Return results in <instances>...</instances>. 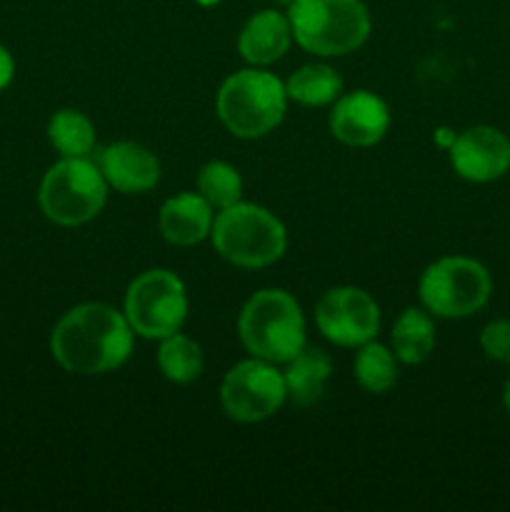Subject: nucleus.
<instances>
[{"instance_id": "nucleus-17", "label": "nucleus", "mask_w": 510, "mask_h": 512, "mask_svg": "<svg viewBox=\"0 0 510 512\" xmlns=\"http://www.w3.org/2000/svg\"><path fill=\"white\" fill-rule=\"evenodd\" d=\"M390 343H393V353L400 363L418 365L428 360L435 348V323L428 310H403L393 325Z\"/></svg>"}, {"instance_id": "nucleus-13", "label": "nucleus", "mask_w": 510, "mask_h": 512, "mask_svg": "<svg viewBox=\"0 0 510 512\" xmlns=\"http://www.w3.org/2000/svg\"><path fill=\"white\" fill-rule=\"evenodd\" d=\"M98 165L110 188L125 195L148 193L160 180L158 158L145 145L130 143V140L100 150Z\"/></svg>"}, {"instance_id": "nucleus-22", "label": "nucleus", "mask_w": 510, "mask_h": 512, "mask_svg": "<svg viewBox=\"0 0 510 512\" xmlns=\"http://www.w3.org/2000/svg\"><path fill=\"white\" fill-rule=\"evenodd\" d=\"M198 193L213 208H230L243 195V180H240V173L230 163H225V160H210L198 173Z\"/></svg>"}, {"instance_id": "nucleus-19", "label": "nucleus", "mask_w": 510, "mask_h": 512, "mask_svg": "<svg viewBox=\"0 0 510 512\" xmlns=\"http://www.w3.org/2000/svg\"><path fill=\"white\" fill-rule=\"evenodd\" d=\"M203 350L195 343L193 338L178 333L168 335V338L160 340L158 348V368L170 383L175 385H188L193 380L200 378L203 373Z\"/></svg>"}, {"instance_id": "nucleus-28", "label": "nucleus", "mask_w": 510, "mask_h": 512, "mask_svg": "<svg viewBox=\"0 0 510 512\" xmlns=\"http://www.w3.org/2000/svg\"><path fill=\"white\" fill-rule=\"evenodd\" d=\"M270 3H273V5H275V8H285V10H288V8H290V5H293V3H295V0H270Z\"/></svg>"}, {"instance_id": "nucleus-20", "label": "nucleus", "mask_w": 510, "mask_h": 512, "mask_svg": "<svg viewBox=\"0 0 510 512\" xmlns=\"http://www.w3.org/2000/svg\"><path fill=\"white\" fill-rule=\"evenodd\" d=\"M50 145L63 158H88L95 148V125L78 110H58L48 123Z\"/></svg>"}, {"instance_id": "nucleus-6", "label": "nucleus", "mask_w": 510, "mask_h": 512, "mask_svg": "<svg viewBox=\"0 0 510 512\" xmlns=\"http://www.w3.org/2000/svg\"><path fill=\"white\" fill-rule=\"evenodd\" d=\"M108 188L98 163L88 158H63L45 173L38 203L45 218L75 228L90 223L103 210Z\"/></svg>"}, {"instance_id": "nucleus-11", "label": "nucleus", "mask_w": 510, "mask_h": 512, "mask_svg": "<svg viewBox=\"0 0 510 512\" xmlns=\"http://www.w3.org/2000/svg\"><path fill=\"white\" fill-rule=\"evenodd\" d=\"M455 173L470 183H493L510 170V140L490 125H475L455 135L448 148Z\"/></svg>"}, {"instance_id": "nucleus-18", "label": "nucleus", "mask_w": 510, "mask_h": 512, "mask_svg": "<svg viewBox=\"0 0 510 512\" xmlns=\"http://www.w3.org/2000/svg\"><path fill=\"white\" fill-rule=\"evenodd\" d=\"M285 93H288V100H295L300 105L323 108L343 95V78L330 65L310 63L290 75L285 83Z\"/></svg>"}, {"instance_id": "nucleus-21", "label": "nucleus", "mask_w": 510, "mask_h": 512, "mask_svg": "<svg viewBox=\"0 0 510 512\" xmlns=\"http://www.w3.org/2000/svg\"><path fill=\"white\" fill-rule=\"evenodd\" d=\"M353 373L360 388H365L368 393L383 395L398 383V358H395L393 350L370 340V343L360 345L358 355H355Z\"/></svg>"}, {"instance_id": "nucleus-24", "label": "nucleus", "mask_w": 510, "mask_h": 512, "mask_svg": "<svg viewBox=\"0 0 510 512\" xmlns=\"http://www.w3.org/2000/svg\"><path fill=\"white\" fill-rule=\"evenodd\" d=\"M13 75H15L13 55L8 53V48H3V45H0V90L8 88L10 80H13Z\"/></svg>"}, {"instance_id": "nucleus-4", "label": "nucleus", "mask_w": 510, "mask_h": 512, "mask_svg": "<svg viewBox=\"0 0 510 512\" xmlns=\"http://www.w3.org/2000/svg\"><path fill=\"white\" fill-rule=\"evenodd\" d=\"M218 118L238 138H263L275 130L288 108L285 83L265 68H245L230 75L218 90Z\"/></svg>"}, {"instance_id": "nucleus-10", "label": "nucleus", "mask_w": 510, "mask_h": 512, "mask_svg": "<svg viewBox=\"0 0 510 512\" xmlns=\"http://www.w3.org/2000/svg\"><path fill=\"white\" fill-rule=\"evenodd\" d=\"M315 325L333 345L360 348L378 335L380 305L373 295L353 285L333 288L318 300Z\"/></svg>"}, {"instance_id": "nucleus-8", "label": "nucleus", "mask_w": 510, "mask_h": 512, "mask_svg": "<svg viewBox=\"0 0 510 512\" xmlns=\"http://www.w3.org/2000/svg\"><path fill=\"white\" fill-rule=\"evenodd\" d=\"M123 313L133 333L145 340H163L178 333L188 318L183 280L163 268L145 270L130 283Z\"/></svg>"}, {"instance_id": "nucleus-16", "label": "nucleus", "mask_w": 510, "mask_h": 512, "mask_svg": "<svg viewBox=\"0 0 510 512\" xmlns=\"http://www.w3.org/2000/svg\"><path fill=\"white\" fill-rule=\"evenodd\" d=\"M288 368L283 370L285 390H288L290 403L308 408L315 405L325 395L328 380L333 375V360L325 350L305 345L293 360H288Z\"/></svg>"}, {"instance_id": "nucleus-5", "label": "nucleus", "mask_w": 510, "mask_h": 512, "mask_svg": "<svg viewBox=\"0 0 510 512\" xmlns=\"http://www.w3.org/2000/svg\"><path fill=\"white\" fill-rule=\"evenodd\" d=\"M213 248L238 268H268L288 248L285 225L263 205L235 203L223 208L210 230Z\"/></svg>"}, {"instance_id": "nucleus-2", "label": "nucleus", "mask_w": 510, "mask_h": 512, "mask_svg": "<svg viewBox=\"0 0 510 512\" xmlns=\"http://www.w3.org/2000/svg\"><path fill=\"white\" fill-rule=\"evenodd\" d=\"M238 333L253 358L288 363L305 348L303 310L285 290H258L240 310Z\"/></svg>"}, {"instance_id": "nucleus-9", "label": "nucleus", "mask_w": 510, "mask_h": 512, "mask_svg": "<svg viewBox=\"0 0 510 512\" xmlns=\"http://www.w3.org/2000/svg\"><path fill=\"white\" fill-rule=\"evenodd\" d=\"M288 400L285 378L275 363L250 358L233 365L220 385V403L228 418L238 423H260L278 413Z\"/></svg>"}, {"instance_id": "nucleus-23", "label": "nucleus", "mask_w": 510, "mask_h": 512, "mask_svg": "<svg viewBox=\"0 0 510 512\" xmlns=\"http://www.w3.org/2000/svg\"><path fill=\"white\" fill-rule=\"evenodd\" d=\"M480 348L495 363L510 365V320H493L480 333Z\"/></svg>"}, {"instance_id": "nucleus-12", "label": "nucleus", "mask_w": 510, "mask_h": 512, "mask_svg": "<svg viewBox=\"0 0 510 512\" xmlns=\"http://www.w3.org/2000/svg\"><path fill=\"white\" fill-rule=\"evenodd\" d=\"M390 128V110L380 95L353 90L340 95L330 113V133L350 148H370L380 143Z\"/></svg>"}, {"instance_id": "nucleus-7", "label": "nucleus", "mask_w": 510, "mask_h": 512, "mask_svg": "<svg viewBox=\"0 0 510 512\" xmlns=\"http://www.w3.org/2000/svg\"><path fill=\"white\" fill-rule=\"evenodd\" d=\"M490 290L493 280L488 268L463 255H448L430 263L418 285L423 308L445 320L475 315L490 300Z\"/></svg>"}, {"instance_id": "nucleus-1", "label": "nucleus", "mask_w": 510, "mask_h": 512, "mask_svg": "<svg viewBox=\"0 0 510 512\" xmlns=\"http://www.w3.org/2000/svg\"><path fill=\"white\" fill-rule=\"evenodd\" d=\"M135 333L120 310L83 303L55 323L50 353L73 375H103L128 363Z\"/></svg>"}, {"instance_id": "nucleus-3", "label": "nucleus", "mask_w": 510, "mask_h": 512, "mask_svg": "<svg viewBox=\"0 0 510 512\" xmlns=\"http://www.w3.org/2000/svg\"><path fill=\"white\" fill-rule=\"evenodd\" d=\"M288 20L295 43L323 58L353 53L370 35V13L363 0H295Z\"/></svg>"}, {"instance_id": "nucleus-25", "label": "nucleus", "mask_w": 510, "mask_h": 512, "mask_svg": "<svg viewBox=\"0 0 510 512\" xmlns=\"http://www.w3.org/2000/svg\"><path fill=\"white\" fill-rule=\"evenodd\" d=\"M435 143H438L440 148H450V145L455 143V133L448 128H440L438 133H435Z\"/></svg>"}, {"instance_id": "nucleus-26", "label": "nucleus", "mask_w": 510, "mask_h": 512, "mask_svg": "<svg viewBox=\"0 0 510 512\" xmlns=\"http://www.w3.org/2000/svg\"><path fill=\"white\" fill-rule=\"evenodd\" d=\"M503 403H505V410L510 413V378H508V383H505V388H503Z\"/></svg>"}, {"instance_id": "nucleus-15", "label": "nucleus", "mask_w": 510, "mask_h": 512, "mask_svg": "<svg viewBox=\"0 0 510 512\" xmlns=\"http://www.w3.org/2000/svg\"><path fill=\"white\" fill-rule=\"evenodd\" d=\"M213 205L200 193H180L165 200L158 213V228L168 243L188 248L210 238L213 230Z\"/></svg>"}, {"instance_id": "nucleus-27", "label": "nucleus", "mask_w": 510, "mask_h": 512, "mask_svg": "<svg viewBox=\"0 0 510 512\" xmlns=\"http://www.w3.org/2000/svg\"><path fill=\"white\" fill-rule=\"evenodd\" d=\"M195 3H198L200 8H215V5H220L223 0H195Z\"/></svg>"}, {"instance_id": "nucleus-14", "label": "nucleus", "mask_w": 510, "mask_h": 512, "mask_svg": "<svg viewBox=\"0 0 510 512\" xmlns=\"http://www.w3.org/2000/svg\"><path fill=\"white\" fill-rule=\"evenodd\" d=\"M290 43H293V28L288 13H280L278 8H265L250 15L238 35L240 55L255 68H265L283 58Z\"/></svg>"}]
</instances>
